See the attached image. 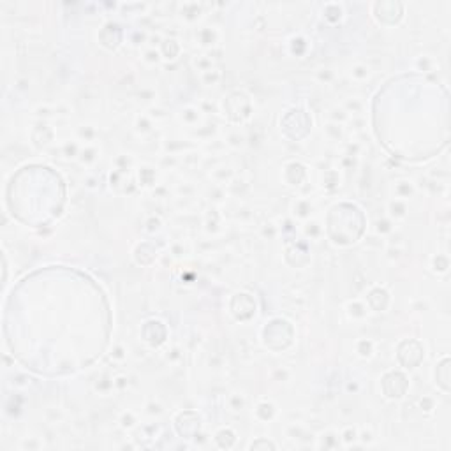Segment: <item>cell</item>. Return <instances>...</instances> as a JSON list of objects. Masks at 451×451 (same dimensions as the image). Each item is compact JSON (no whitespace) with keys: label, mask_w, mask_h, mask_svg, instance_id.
<instances>
[{"label":"cell","mask_w":451,"mask_h":451,"mask_svg":"<svg viewBox=\"0 0 451 451\" xmlns=\"http://www.w3.org/2000/svg\"><path fill=\"white\" fill-rule=\"evenodd\" d=\"M178 118L184 125L194 129V127H198V125L203 124V111L196 106H187L178 113Z\"/></svg>","instance_id":"obj_1"},{"label":"cell","mask_w":451,"mask_h":451,"mask_svg":"<svg viewBox=\"0 0 451 451\" xmlns=\"http://www.w3.org/2000/svg\"><path fill=\"white\" fill-rule=\"evenodd\" d=\"M218 41V34L214 27H199L196 30V44L201 48H214Z\"/></svg>","instance_id":"obj_2"},{"label":"cell","mask_w":451,"mask_h":451,"mask_svg":"<svg viewBox=\"0 0 451 451\" xmlns=\"http://www.w3.org/2000/svg\"><path fill=\"white\" fill-rule=\"evenodd\" d=\"M293 217L298 220H309L314 212V204L309 198H298L291 206Z\"/></svg>","instance_id":"obj_3"},{"label":"cell","mask_w":451,"mask_h":451,"mask_svg":"<svg viewBox=\"0 0 451 451\" xmlns=\"http://www.w3.org/2000/svg\"><path fill=\"white\" fill-rule=\"evenodd\" d=\"M99 157H101V150H99L97 146L92 143V145L81 146V152H79L78 160H79V164H81V166H85V168H90V166H93L95 162H97Z\"/></svg>","instance_id":"obj_4"},{"label":"cell","mask_w":451,"mask_h":451,"mask_svg":"<svg viewBox=\"0 0 451 451\" xmlns=\"http://www.w3.org/2000/svg\"><path fill=\"white\" fill-rule=\"evenodd\" d=\"M386 210H388V217L391 218V220H400V218L405 217L409 212L407 201H405V199L393 198L388 203V206H386Z\"/></svg>","instance_id":"obj_5"},{"label":"cell","mask_w":451,"mask_h":451,"mask_svg":"<svg viewBox=\"0 0 451 451\" xmlns=\"http://www.w3.org/2000/svg\"><path fill=\"white\" fill-rule=\"evenodd\" d=\"M414 192H416V187H414V184H412L411 180L402 178L393 184V196L398 199H405L407 201L409 198L414 196Z\"/></svg>","instance_id":"obj_6"},{"label":"cell","mask_w":451,"mask_h":451,"mask_svg":"<svg viewBox=\"0 0 451 451\" xmlns=\"http://www.w3.org/2000/svg\"><path fill=\"white\" fill-rule=\"evenodd\" d=\"M180 49H182V46H180V43L175 39V37H170V39H162V43H160V57L166 60H175L176 57H178Z\"/></svg>","instance_id":"obj_7"},{"label":"cell","mask_w":451,"mask_h":451,"mask_svg":"<svg viewBox=\"0 0 451 451\" xmlns=\"http://www.w3.org/2000/svg\"><path fill=\"white\" fill-rule=\"evenodd\" d=\"M226 192H229V194L234 196V198H245V196L250 192V184L243 178H233L228 184Z\"/></svg>","instance_id":"obj_8"},{"label":"cell","mask_w":451,"mask_h":451,"mask_svg":"<svg viewBox=\"0 0 451 451\" xmlns=\"http://www.w3.org/2000/svg\"><path fill=\"white\" fill-rule=\"evenodd\" d=\"M215 132H217V125H215V124H212V122H203L201 125L194 127V129L190 131V134H192V138H196V140L212 141V136H214Z\"/></svg>","instance_id":"obj_9"},{"label":"cell","mask_w":451,"mask_h":451,"mask_svg":"<svg viewBox=\"0 0 451 451\" xmlns=\"http://www.w3.org/2000/svg\"><path fill=\"white\" fill-rule=\"evenodd\" d=\"M323 132H325V136L328 141H335V143H340V141H344V127L340 125V124H335V122H326L325 127H323Z\"/></svg>","instance_id":"obj_10"},{"label":"cell","mask_w":451,"mask_h":451,"mask_svg":"<svg viewBox=\"0 0 451 451\" xmlns=\"http://www.w3.org/2000/svg\"><path fill=\"white\" fill-rule=\"evenodd\" d=\"M138 182H140V185H143V187H152V185H157L156 184V175L157 171L154 166H140L138 168Z\"/></svg>","instance_id":"obj_11"},{"label":"cell","mask_w":451,"mask_h":451,"mask_svg":"<svg viewBox=\"0 0 451 451\" xmlns=\"http://www.w3.org/2000/svg\"><path fill=\"white\" fill-rule=\"evenodd\" d=\"M93 389L102 395V397H108L111 391H115V383H113V377H109L108 373H102L99 375L95 381H93Z\"/></svg>","instance_id":"obj_12"},{"label":"cell","mask_w":451,"mask_h":451,"mask_svg":"<svg viewBox=\"0 0 451 451\" xmlns=\"http://www.w3.org/2000/svg\"><path fill=\"white\" fill-rule=\"evenodd\" d=\"M212 214L206 215L204 218V231L208 234H217L220 231V224H222V218H220V214L217 210H210Z\"/></svg>","instance_id":"obj_13"},{"label":"cell","mask_w":451,"mask_h":451,"mask_svg":"<svg viewBox=\"0 0 451 451\" xmlns=\"http://www.w3.org/2000/svg\"><path fill=\"white\" fill-rule=\"evenodd\" d=\"M220 81H222V71L218 67H215V65L212 69H208V71L201 73V83H203L204 87H217Z\"/></svg>","instance_id":"obj_14"},{"label":"cell","mask_w":451,"mask_h":451,"mask_svg":"<svg viewBox=\"0 0 451 451\" xmlns=\"http://www.w3.org/2000/svg\"><path fill=\"white\" fill-rule=\"evenodd\" d=\"M201 13H203V11H201V5L184 4L182 5V11H180V16H182V20L189 21V23H194L199 16H201Z\"/></svg>","instance_id":"obj_15"},{"label":"cell","mask_w":451,"mask_h":451,"mask_svg":"<svg viewBox=\"0 0 451 451\" xmlns=\"http://www.w3.org/2000/svg\"><path fill=\"white\" fill-rule=\"evenodd\" d=\"M134 129H136L138 134L146 136V134H150L154 131V120L148 115H138L136 120H134Z\"/></svg>","instance_id":"obj_16"},{"label":"cell","mask_w":451,"mask_h":451,"mask_svg":"<svg viewBox=\"0 0 451 451\" xmlns=\"http://www.w3.org/2000/svg\"><path fill=\"white\" fill-rule=\"evenodd\" d=\"M79 152H81V146H79L74 140L63 141L62 146L59 148V154L65 157V159H78Z\"/></svg>","instance_id":"obj_17"},{"label":"cell","mask_w":451,"mask_h":451,"mask_svg":"<svg viewBox=\"0 0 451 451\" xmlns=\"http://www.w3.org/2000/svg\"><path fill=\"white\" fill-rule=\"evenodd\" d=\"M212 176H214V180L217 184L226 185L234 178V173L229 166H218V168H215V170L212 171Z\"/></svg>","instance_id":"obj_18"},{"label":"cell","mask_w":451,"mask_h":451,"mask_svg":"<svg viewBox=\"0 0 451 451\" xmlns=\"http://www.w3.org/2000/svg\"><path fill=\"white\" fill-rule=\"evenodd\" d=\"M345 311H347L351 319H365V317H367V312H369L367 311V307L358 300L349 301V303L345 305Z\"/></svg>","instance_id":"obj_19"},{"label":"cell","mask_w":451,"mask_h":451,"mask_svg":"<svg viewBox=\"0 0 451 451\" xmlns=\"http://www.w3.org/2000/svg\"><path fill=\"white\" fill-rule=\"evenodd\" d=\"M76 136L81 141H85L87 145H92L93 141L97 140L99 131L93 125H79L78 129H76Z\"/></svg>","instance_id":"obj_20"},{"label":"cell","mask_w":451,"mask_h":451,"mask_svg":"<svg viewBox=\"0 0 451 451\" xmlns=\"http://www.w3.org/2000/svg\"><path fill=\"white\" fill-rule=\"evenodd\" d=\"M245 141H247V138L243 136L240 131H231L228 132V136H226V146H229V148H233V150H240V148H243L245 146Z\"/></svg>","instance_id":"obj_21"},{"label":"cell","mask_w":451,"mask_h":451,"mask_svg":"<svg viewBox=\"0 0 451 451\" xmlns=\"http://www.w3.org/2000/svg\"><path fill=\"white\" fill-rule=\"evenodd\" d=\"M340 184L339 170H325V173L321 175V185L325 189H333Z\"/></svg>","instance_id":"obj_22"},{"label":"cell","mask_w":451,"mask_h":451,"mask_svg":"<svg viewBox=\"0 0 451 451\" xmlns=\"http://www.w3.org/2000/svg\"><path fill=\"white\" fill-rule=\"evenodd\" d=\"M339 441H340V435H337L335 432H326V434H323V435L319 437L317 448H323V450H335V448H339Z\"/></svg>","instance_id":"obj_23"},{"label":"cell","mask_w":451,"mask_h":451,"mask_svg":"<svg viewBox=\"0 0 451 451\" xmlns=\"http://www.w3.org/2000/svg\"><path fill=\"white\" fill-rule=\"evenodd\" d=\"M393 229H395V224L389 217H381L375 220V234L377 236H388L393 233Z\"/></svg>","instance_id":"obj_24"},{"label":"cell","mask_w":451,"mask_h":451,"mask_svg":"<svg viewBox=\"0 0 451 451\" xmlns=\"http://www.w3.org/2000/svg\"><path fill=\"white\" fill-rule=\"evenodd\" d=\"M349 76H351V79H354V81H358V83L367 81V79L370 78L369 65H365V63H356L354 67H351Z\"/></svg>","instance_id":"obj_25"},{"label":"cell","mask_w":451,"mask_h":451,"mask_svg":"<svg viewBox=\"0 0 451 451\" xmlns=\"http://www.w3.org/2000/svg\"><path fill=\"white\" fill-rule=\"evenodd\" d=\"M363 101L361 99H358V97H351V99H347V101L344 102V109L347 111V115H353V117H359L361 115V111H363Z\"/></svg>","instance_id":"obj_26"},{"label":"cell","mask_w":451,"mask_h":451,"mask_svg":"<svg viewBox=\"0 0 451 451\" xmlns=\"http://www.w3.org/2000/svg\"><path fill=\"white\" fill-rule=\"evenodd\" d=\"M303 234L307 238H311V240H317L323 234V228H321V224L317 220H305V224H303Z\"/></svg>","instance_id":"obj_27"},{"label":"cell","mask_w":451,"mask_h":451,"mask_svg":"<svg viewBox=\"0 0 451 451\" xmlns=\"http://www.w3.org/2000/svg\"><path fill=\"white\" fill-rule=\"evenodd\" d=\"M356 354L359 358H370L373 354V342L370 339H359L356 342Z\"/></svg>","instance_id":"obj_28"},{"label":"cell","mask_w":451,"mask_h":451,"mask_svg":"<svg viewBox=\"0 0 451 451\" xmlns=\"http://www.w3.org/2000/svg\"><path fill=\"white\" fill-rule=\"evenodd\" d=\"M226 196H228V192H226V185L214 184L208 190V199L212 201V203H217V204L222 203L224 199H226Z\"/></svg>","instance_id":"obj_29"},{"label":"cell","mask_w":451,"mask_h":451,"mask_svg":"<svg viewBox=\"0 0 451 451\" xmlns=\"http://www.w3.org/2000/svg\"><path fill=\"white\" fill-rule=\"evenodd\" d=\"M192 65H194L196 71L204 73V71H208V69L214 67V60H212L210 55H198V57L192 59Z\"/></svg>","instance_id":"obj_30"},{"label":"cell","mask_w":451,"mask_h":451,"mask_svg":"<svg viewBox=\"0 0 451 451\" xmlns=\"http://www.w3.org/2000/svg\"><path fill=\"white\" fill-rule=\"evenodd\" d=\"M118 423H120V427L124 428V430H132V428H136V425H138V416L132 411H125L120 414Z\"/></svg>","instance_id":"obj_31"},{"label":"cell","mask_w":451,"mask_h":451,"mask_svg":"<svg viewBox=\"0 0 451 451\" xmlns=\"http://www.w3.org/2000/svg\"><path fill=\"white\" fill-rule=\"evenodd\" d=\"M340 441L344 446H354V442L358 441V430L354 427H345L344 430L340 432Z\"/></svg>","instance_id":"obj_32"},{"label":"cell","mask_w":451,"mask_h":451,"mask_svg":"<svg viewBox=\"0 0 451 451\" xmlns=\"http://www.w3.org/2000/svg\"><path fill=\"white\" fill-rule=\"evenodd\" d=\"M113 164H115V171H118L122 175H125L127 171L132 168V159L129 156H125V154H120L117 159L113 160Z\"/></svg>","instance_id":"obj_33"},{"label":"cell","mask_w":451,"mask_h":451,"mask_svg":"<svg viewBox=\"0 0 451 451\" xmlns=\"http://www.w3.org/2000/svg\"><path fill=\"white\" fill-rule=\"evenodd\" d=\"M143 62L146 63V65H159L160 60H162V57H160V51L156 48H146L145 51H143Z\"/></svg>","instance_id":"obj_34"},{"label":"cell","mask_w":451,"mask_h":451,"mask_svg":"<svg viewBox=\"0 0 451 451\" xmlns=\"http://www.w3.org/2000/svg\"><path fill=\"white\" fill-rule=\"evenodd\" d=\"M349 115H347V111H345L342 106H335L330 109V122H335V124H345V122H349Z\"/></svg>","instance_id":"obj_35"},{"label":"cell","mask_w":451,"mask_h":451,"mask_svg":"<svg viewBox=\"0 0 451 451\" xmlns=\"http://www.w3.org/2000/svg\"><path fill=\"white\" fill-rule=\"evenodd\" d=\"M263 412H264V416L261 418L263 421H270L273 418V414H275V405L272 402H261L256 409V416H259Z\"/></svg>","instance_id":"obj_36"},{"label":"cell","mask_w":451,"mask_h":451,"mask_svg":"<svg viewBox=\"0 0 451 451\" xmlns=\"http://www.w3.org/2000/svg\"><path fill=\"white\" fill-rule=\"evenodd\" d=\"M448 266H450V261H448L446 256H441V254H437V257H434V263H432V268H434V272L437 273H446L448 272Z\"/></svg>","instance_id":"obj_37"},{"label":"cell","mask_w":451,"mask_h":451,"mask_svg":"<svg viewBox=\"0 0 451 451\" xmlns=\"http://www.w3.org/2000/svg\"><path fill=\"white\" fill-rule=\"evenodd\" d=\"M228 407L231 409L233 412L242 411V409L245 407V400H243L242 395L233 393V395H229V398H228Z\"/></svg>","instance_id":"obj_38"},{"label":"cell","mask_w":451,"mask_h":451,"mask_svg":"<svg viewBox=\"0 0 451 451\" xmlns=\"http://www.w3.org/2000/svg\"><path fill=\"white\" fill-rule=\"evenodd\" d=\"M146 231H150V233H156V231H159L160 226H162V220H160L159 215H150V217L146 218Z\"/></svg>","instance_id":"obj_39"},{"label":"cell","mask_w":451,"mask_h":451,"mask_svg":"<svg viewBox=\"0 0 451 451\" xmlns=\"http://www.w3.org/2000/svg\"><path fill=\"white\" fill-rule=\"evenodd\" d=\"M340 164V170H353V168H356L358 166V157H353V156H342V159L339 160Z\"/></svg>","instance_id":"obj_40"},{"label":"cell","mask_w":451,"mask_h":451,"mask_svg":"<svg viewBox=\"0 0 451 451\" xmlns=\"http://www.w3.org/2000/svg\"><path fill=\"white\" fill-rule=\"evenodd\" d=\"M145 412L148 414V416L156 418V416H160V414L164 412V407H162L159 402H154V400H152V402H148L145 405Z\"/></svg>","instance_id":"obj_41"},{"label":"cell","mask_w":451,"mask_h":451,"mask_svg":"<svg viewBox=\"0 0 451 451\" xmlns=\"http://www.w3.org/2000/svg\"><path fill=\"white\" fill-rule=\"evenodd\" d=\"M261 234L264 238H268V240H273V238L279 234V229H277V226L273 222H266V224H263Z\"/></svg>","instance_id":"obj_42"},{"label":"cell","mask_w":451,"mask_h":451,"mask_svg":"<svg viewBox=\"0 0 451 451\" xmlns=\"http://www.w3.org/2000/svg\"><path fill=\"white\" fill-rule=\"evenodd\" d=\"M184 358V351L180 349V347H171V349H168V353H166V359L170 361V363H176V361H180V359Z\"/></svg>","instance_id":"obj_43"},{"label":"cell","mask_w":451,"mask_h":451,"mask_svg":"<svg viewBox=\"0 0 451 451\" xmlns=\"http://www.w3.org/2000/svg\"><path fill=\"white\" fill-rule=\"evenodd\" d=\"M333 79H335V73L331 69H321L319 73H317V81L325 83V85H330Z\"/></svg>","instance_id":"obj_44"},{"label":"cell","mask_w":451,"mask_h":451,"mask_svg":"<svg viewBox=\"0 0 451 451\" xmlns=\"http://www.w3.org/2000/svg\"><path fill=\"white\" fill-rule=\"evenodd\" d=\"M127 358V349L124 347V345H115L113 347V353H111V359L113 361H124V359Z\"/></svg>","instance_id":"obj_45"},{"label":"cell","mask_w":451,"mask_h":451,"mask_svg":"<svg viewBox=\"0 0 451 451\" xmlns=\"http://www.w3.org/2000/svg\"><path fill=\"white\" fill-rule=\"evenodd\" d=\"M113 383H115V389H117V391H124V389L129 388V377H127V375H117V377H113Z\"/></svg>","instance_id":"obj_46"},{"label":"cell","mask_w":451,"mask_h":451,"mask_svg":"<svg viewBox=\"0 0 451 451\" xmlns=\"http://www.w3.org/2000/svg\"><path fill=\"white\" fill-rule=\"evenodd\" d=\"M358 441L361 442V446H370L373 442V434L370 430L358 432Z\"/></svg>","instance_id":"obj_47"},{"label":"cell","mask_w":451,"mask_h":451,"mask_svg":"<svg viewBox=\"0 0 451 451\" xmlns=\"http://www.w3.org/2000/svg\"><path fill=\"white\" fill-rule=\"evenodd\" d=\"M138 97H140V101L154 102L157 95H156V92H154V90H150V88H141L140 92H138Z\"/></svg>","instance_id":"obj_48"},{"label":"cell","mask_w":451,"mask_h":451,"mask_svg":"<svg viewBox=\"0 0 451 451\" xmlns=\"http://www.w3.org/2000/svg\"><path fill=\"white\" fill-rule=\"evenodd\" d=\"M83 185L90 190H95L99 187V178L95 175H87L85 176V180H83Z\"/></svg>","instance_id":"obj_49"},{"label":"cell","mask_w":451,"mask_h":451,"mask_svg":"<svg viewBox=\"0 0 451 451\" xmlns=\"http://www.w3.org/2000/svg\"><path fill=\"white\" fill-rule=\"evenodd\" d=\"M349 125L353 131H363L365 129V118L363 117H353L349 118Z\"/></svg>","instance_id":"obj_50"},{"label":"cell","mask_w":451,"mask_h":451,"mask_svg":"<svg viewBox=\"0 0 451 451\" xmlns=\"http://www.w3.org/2000/svg\"><path fill=\"white\" fill-rule=\"evenodd\" d=\"M148 117H150L152 120H160V118L168 117V113H166V109H162V108H150Z\"/></svg>","instance_id":"obj_51"},{"label":"cell","mask_w":451,"mask_h":451,"mask_svg":"<svg viewBox=\"0 0 451 451\" xmlns=\"http://www.w3.org/2000/svg\"><path fill=\"white\" fill-rule=\"evenodd\" d=\"M170 252L173 254V256H176V257H182L185 254V247H184V243L182 242H175L173 245L170 247Z\"/></svg>","instance_id":"obj_52"},{"label":"cell","mask_w":451,"mask_h":451,"mask_svg":"<svg viewBox=\"0 0 451 451\" xmlns=\"http://www.w3.org/2000/svg\"><path fill=\"white\" fill-rule=\"evenodd\" d=\"M432 63H434V60H432L430 57H421V59L418 60V67L423 69V71H430Z\"/></svg>","instance_id":"obj_53"},{"label":"cell","mask_w":451,"mask_h":451,"mask_svg":"<svg viewBox=\"0 0 451 451\" xmlns=\"http://www.w3.org/2000/svg\"><path fill=\"white\" fill-rule=\"evenodd\" d=\"M420 405H421V409H425V411L430 412L432 409H434V398H432V397H423L421 402H420Z\"/></svg>","instance_id":"obj_54"},{"label":"cell","mask_w":451,"mask_h":451,"mask_svg":"<svg viewBox=\"0 0 451 451\" xmlns=\"http://www.w3.org/2000/svg\"><path fill=\"white\" fill-rule=\"evenodd\" d=\"M236 217H238V218H242V220H249V218H252V217H254V214H252V212H250L249 208H242V210H238Z\"/></svg>","instance_id":"obj_55"},{"label":"cell","mask_w":451,"mask_h":451,"mask_svg":"<svg viewBox=\"0 0 451 451\" xmlns=\"http://www.w3.org/2000/svg\"><path fill=\"white\" fill-rule=\"evenodd\" d=\"M29 383H30V379L25 377V375H16V377H13V384H18V386H27Z\"/></svg>","instance_id":"obj_56"},{"label":"cell","mask_w":451,"mask_h":451,"mask_svg":"<svg viewBox=\"0 0 451 451\" xmlns=\"http://www.w3.org/2000/svg\"><path fill=\"white\" fill-rule=\"evenodd\" d=\"M164 196H168L164 185H156V189H154V198H164Z\"/></svg>","instance_id":"obj_57"},{"label":"cell","mask_w":451,"mask_h":451,"mask_svg":"<svg viewBox=\"0 0 451 451\" xmlns=\"http://www.w3.org/2000/svg\"><path fill=\"white\" fill-rule=\"evenodd\" d=\"M400 254H402V249H398V247H389L388 249V257H389V259H398V257H400Z\"/></svg>","instance_id":"obj_58"},{"label":"cell","mask_w":451,"mask_h":451,"mask_svg":"<svg viewBox=\"0 0 451 451\" xmlns=\"http://www.w3.org/2000/svg\"><path fill=\"white\" fill-rule=\"evenodd\" d=\"M358 389H359V386H358L356 383H349V384H347V391H349V393H351V391L356 393Z\"/></svg>","instance_id":"obj_59"}]
</instances>
